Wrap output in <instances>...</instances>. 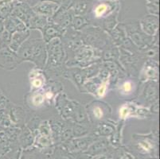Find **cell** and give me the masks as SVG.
I'll return each mask as SVG.
<instances>
[{
	"label": "cell",
	"instance_id": "obj_5",
	"mask_svg": "<svg viewBox=\"0 0 160 159\" xmlns=\"http://www.w3.org/2000/svg\"><path fill=\"white\" fill-rule=\"evenodd\" d=\"M108 9V7L106 4H100V5L97 6L95 9V15L96 17H102L106 12H107Z\"/></svg>",
	"mask_w": 160,
	"mask_h": 159
},
{
	"label": "cell",
	"instance_id": "obj_9",
	"mask_svg": "<svg viewBox=\"0 0 160 159\" xmlns=\"http://www.w3.org/2000/svg\"><path fill=\"white\" fill-rule=\"evenodd\" d=\"M139 146H140V148L142 149V151H143L144 152H148V151H150L151 150V144L149 143L148 142H147V141H142V142H139Z\"/></svg>",
	"mask_w": 160,
	"mask_h": 159
},
{
	"label": "cell",
	"instance_id": "obj_2",
	"mask_svg": "<svg viewBox=\"0 0 160 159\" xmlns=\"http://www.w3.org/2000/svg\"><path fill=\"white\" fill-rule=\"evenodd\" d=\"M29 35H24L21 34V33H15L14 35H13V37H11V49H13L14 51L18 50V47L23 42V41L26 40L27 37H28Z\"/></svg>",
	"mask_w": 160,
	"mask_h": 159
},
{
	"label": "cell",
	"instance_id": "obj_6",
	"mask_svg": "<svg viewBox=\"0 0 160 159\" xmlns=\"http://www.w3.org/2000/svg\"><path fill=\"white\" fill-rule=\"evenodd\" d=\"M38 75L39 74H38V75H36L35 77H33V78H32V81H31V84L32 85H33V87H36V88H39V87H42L43 83H44L43 79L42 78V77H38Z\"/></svg>",
	"mask_w": 160,
	"mask_h": 159
},
{
	"label": "cell",
	"instance_id": "obj_7",
	"mask_svg": "<svg viewBox=\"0 0 160 159\" xmlns=\"http://www.w3.org/2000/svg\"><path fill=\"white\" fill-rule=\"evenodd\" d=\"M92 114L97 119H101L104 117V111L100 106H96L92 108Z\"/></svg>",
	"mask_w": 160,
	"mask_h": 159
},
{
	"label": "cell",
	"instance_id": "obj_8",
	"mask_svg": "<svg viewBox=\"0 0 160 159\" xmlns=\"http://www.w3.org/2000/svg\"><path fill=\"white\" fill-rule=\"evenodd\" d=\"M106 90H107V84L106 83H103L102 84H100L98 90H97V95L100 97H103L105 95Z\"/></svg>",
	"mask_w": 160,
	"mask_h": 159
},
{
	"label": "cell",
	"instance_id": "obj_10",
	"mask_svg": "<svg viewBox=\"0 0 160 159\" xmlns=\"http://www.w3.org/2000/svg\"><path fill=\"white\" fill-rule=\"evenodd\" d=\"M129 113V109L126 107H122L120 111V116L122 118V119H124V118L127 117L128 116Z\"/></svg>",
	"mask_w": 160,
	"mask_h": 159
},
{
	"label": "cell",
	"instance_id": "obj_3",
	"mask_svg": "<svg viewBox=\"0 0 160 159\" xmlns=\"http://www.w3.org/2000/svg\"><path fill=\"white\" fill-rule=\"evenodd\" d=\"M133 91V84L131 81H125L121 86V92L123 95H130Z\"/></svg>",
	"mask_w": 160,
	"mask_h": 159
},
{
	"label": "cell",
	"instance_id": "obj_4",
	"mask_svg": "<svg viewBox=\"0 0 160 159\" xmlns=\"http://www.w3.org/2000/svg\"><path fill=\"white\" fill-rule=\"evenodd\" d=\"M44 103V96L41 93H36L32 97V103L35 107H39Z\"/></svg>",
	"mask_w": 160,
	"mask_h": 159
},
{
	"label": "cell",
	"instance_id": "obj_1",
	"mask_svg": "<svg viewBox=\"0 0 160 159\" xmlns=\"http://www.w3.org/2000/svg\"><path fill=\"white\" fill-rule=\"evenodd\" d=\"M18 53L24 59L31 60L40 66H42L45 63L46 52L42 41L35 39L26 42L19 49Z\"/></svg>",
	"mask_w": 160,
	"mask_h": 159
}]
</instances>
